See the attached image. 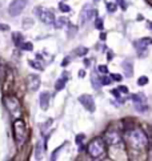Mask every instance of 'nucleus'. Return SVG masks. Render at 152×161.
Here are the masks:
<instances>
[{
  "label": "nucleus",
  "mask_w": 152,
  "mask_h": 161,
  "mask_svg": "<svg viewBox=\"0 0 152 161\" xmlns=\"http://www.w3.org/2000/svg\"><path fill=\"white\" fill-rule=\"evenodd\" d=\"M128 141H130L131 147L135 148V149H143V148L147 147L148 139L142 129H134L128 135Z\"/></svg>",
  "instance_id": "f257e3e1"
},
{
  "label": "nucleus",
  "mask_w": 152,
  "mask_h": 161,
  "mask_svg": "<svg viewBox=\"0 0 152 161\" xmlns=\"http://www.w3.org/2000/svg\"><path fill=\"white\" fill-rule=\"evenodd\" d=\"M104 152H106V144H104V140L100 137L92 140L88 145V153L94 159H99L100 156L104 155Z\"/></svg>",
  "instance_id": "f03ea898"
},
{
  "label": "nucleus",
  "mask_w": 152,
  "mask_h": 161,
  "mask_svg": "<svg viewBox=\"0 0 152 161\" xmlns=\"http://www.w3.org/2000/svg\"><path fill=\"white\" fill-rule=\"evenodd\" d=\"M14 136H15L16 144L18 145H23L27 137V129L22 120H16L14 123Z\"/></svg>",
  "instance_id": "7ed1b4c3"
},
{
  "label": "nucleus",
  "mask_w": 152,
  "mask_h": 161,
  "mask_svg": "<svg viewBox=\"0 0 152 161\" xmlns=\"http://www.w3.org/2000/svg\"><path fill=\"white\" fill-rule=\"evenodd\" d=\"M35 14L36 16L39 18L40 22L46 23V24H52L55 22V16H54V12H51L50 10H46V8H42V7H38L35 10Z\"/></svg>",
  "instance_id": "20e7f679"
},
{
  "label": "nucleus",
  "mask_w": 152,
  "mask_h": 161,
  "mask_svg": "<svg viewBox=\"0 0 152 161\" xmlns=\"http://www.w3.org/2000/svg\"><path fill=\"white\" fill-rule=\"evenodd\" d=\"M95 15H96L95 8L92 7L91 4H86V6L83 7L82 12H80V23H82V24L88 23L90 20H92L95 18Z\"/></svg>",
  "instance_id": "39448f33"
},
{
  "label": "nucleus",
  "mask_w": 152,
  "mask_h": 161,
  "mask_svg": "<svg viewBox=\"0 0 152 161\" xmlns=\"http://www.w3.org/2000/svg\"><path fill=\"white\" fill-rule=\"evenodd\" d=\"M26 6H27V0H15V2L10 4L8 12H10L11 16H18L24 11Z\"/></svg>",
  "instance_id": "423d86ee"
},
{
  "label": "nucleus",
  "mask_w": 152,
  "mask_h": 161,
  "mask_svg": "<svg viewBox=\"0 0 152 161\" xmlns=\"http://www.w3.org/2000/svg\"><path fill=\"white\" fill-rule=\"evenodd\" d=\"M6 105L8 108V111L11 112L12 116H19L20 112V103L19 100L14 97V96H10V97H6Z\"/></svg>",
  "instance_id": "0eeeda50"
},
{
  "label": "nucleus",
  "mask_w": 152,
  "mask_h": 161,
  "mask_svg": "<svg viewBox=\"0 0 152 161\" xmlns=\"http://www.w3.org/2000/svg\"><path fill=\"white\" fill-rule=\"evenodd\" d=\"M131 99H132V101H134V104H135V108L139 112H144L147 109V97L143 93L132 95Z\"/></svg>",
  "instance_id": "6e6552de"
},
{
  "label": "nucleus",
  "mask_w": 152,
  "mask_h": 161,
  "mask_svg": "<svg viewBox=\"0 0 152 161\" xmlns=\"http://www.w3.org/2000/svg\"><path fill=\"white\" fill-rule=\"evenodd\" d=\"M79 101L87 111H90V112L95 111V101H94V97H92V96L82 95V96H79Z\"/></svg>",
  "instance_id": "1a4fd4ad"
},
{
  "label": "nucleus",
  "mask_w": 152,
  "mask_h": 161,
  "mask_svg": "<svg viewBox=\"0 0 152 161\" xmlns=\"http://www.w3.org/2000/svg\"><path fill=\"white\" fill-rule=\"evenodd\" d=\"M152 44V39L151 37H144V39H140L138 41H135V47L138 49L139 55L142 53V51H147V47H150Z\"/></svg>",
  "instance_id": "9d476101"
},
{
  "label": "nucleus",
  "mask_w": 152,
  "mask_h": 161,
  "mask_svg": "<svg viewBox=\"0 0 152 161\" xmlns=\"http://www.w3.org/2000/svg\"><path fill=\"white\" fill-rule=\"evenodd\" d=\"M39 87H40V77L39 76H36V75L28 76V88H30L32 92H35V91L39 89Z\"/></svg>",
  "instance_id": "9b49d317"
},
{
  "label": "nucleus",
  "mask_w": 152,
  "mask_h": 161,
  "mask_svg": "<svg viewBox=\"0 0 152 161\" xmlns=\"http://www.w3.org/2000/svg\"><path fill=\"white\" fill-rule=\"evenodd\" d=\"M50 99H51V95L48 92H42L40 93V97H39V101H40V108L43 111H47L48 107H50Z\"/></svg>",
  "instance_id": "f8f14e48"
},
{
  "label": "nucleus",
  "mask_w": 152,
  "mask_h": 161,
  "mask_svg": "<svg viewBox=\"0 0 152 161\" xmlns=\"http://www.w3.org/2000/svg\"><path fill=\"white\" fill-rule=\"evenodd\" d=\"M120 140H122V137L119 136L118 132H108L106 135V141L110 145H116V144L120 143Z\"/></svg>",
  "instance_id": "ddd939ff"
},
{
  "label": "nucleus",
  "mask_w": 152,
  "mask_h": 161,
  "mask_svg": "<svg viewBox=\"0 0 152 161\" xmlns=\"http://www.w3.org/2000/svg\"><path fill=\"white\" fill-rule=\"evenodd\" d=\"M122 67L124 68V71H126V76L127 77H131L132 75H134V67H132V63L131 61H123Z\"/></svg>",
  "instance_id": "4468645a"
},
{
  "label": "nucleus",
  "mask_w": 152,
  "mask_h": 161,
  "mask_svg": "<svg viewBox=\"0 0 152 161\" xmlns=\"http://www.w3.org/2000/svg\"><path fill=\"white\" fill-rule=\"evenodd\" d=\"M67 24H68V20L66 18H58V19H55V22H54V26H55V28H58V29L63 28L64 26H67Z\"/></svg>",
  "instance_id": "2eb2a0df"
},
{
  "label": "nucleus",
  "mask_w": 152,
  "mask_h": 161,
  "mask_svg": "<svg viewBox=\"0 0 152 161\" xmlns=\"http://www.w3.org/2000/svg\"><path fill=\"white\" fill-rule=\"evenodd\" d=\"M66 83H67V76H64V77H60L58 81H56V84H55L56 91H62V89H64V87H66Z\"/></svg>",
  "instance_id": "dca6fc26"
},
{
  "label": "nucleus",
  "mask_w": 152,
  "mask_h": 161,
  "mask_svg": "<svg viewBox=\"0 0 152 161\" xmlns=\"http://www.w3.org/2000/svg\"><path fill=\"white\" fill-rule=\"evenodd\" d=\"M28 64H30V67L35 68V69H40V71L44 69V65L42 64V61H38V60H30Z\"/></svg>",
  "instance_id": "f3484780"
},
{
  "label": "nucleus",
  "mask_w": 152,
  "mask_h": 161,
  "mask_svg": "<svg viewBox=\"0 0 152 161\" xmlns=\"http://www.w3.org/2000/svg\"><path fill=\"white\" fill-rule=\"evenodd\" d=\"M107 10H108V12H111V14L118 10V4H116L115 0H112V2L108 0V2H107Z\"/></svg>",
  "instance_id": "a211bd4d"
},
{
  "label": "nucleus",
  "mask_w": 152,
  "mask_h": 161,
  "mask_svg": "<svg viewBox=\"0 0 152 161\" xmlns=\"http://www.w3.org/2000/svg\"><path fill=\"white\" fill-rule=\"evenodd\" d=\"M19 47H20V49H23V51H32L34 49L32 43H22Z\"/></svg>",
  "instance_id": "6ab92c4d"
},
{
  "label": "nucleus",
  "mask_w": 152,
  "mask_h": 161,
  "mask_svg": "<svg viewBox=\"0 0 152 161\" xmlns=\"http://www.w3.org/2000/svg\"><path fill=\"white\" fill-rule=\"evenodd\" d=\"M91 80H92V87H94L95 89H99V88H100V83H102V81H100V79H98L95 75H92V79Z\"/></svg>",
  "instance_id": "aec40b11"
},
{
  "label": "nucleus",
  "mask_w": 152,
  "mask_h": 161,
  "mask_svg": "<svg viewBox=\"0 0 152 161\" xmlns=\"http://www.w3.org/2000/svg\"><path fill=\"white\" fill-rule=\"evenodd\" d=\"M14 39H15L14 41H15V44H16V45H18V47H19L20 44L23 43V36L20 35L19 32H18V33H14Z\"/></svg>",
  "instance_id": "412c9836"
},
{
  "label": "nucleus",
  "mask_w": 152,
  "mask_h": 161,
  "mask_svg": "<svg viewBox=\"0 0 152 161\" xmlns=\"http://www.w3.org/2000/svg\"><path fill=\"white\" fill-rule=\"evenodd\" d=\"M87 52H88V48H86V47H80V48H78V49H76L75 53L78 55V56H83V55H86Z\"/></svg>",
  "instance_id": "4be33fe9"
},
{
  "label": "nucleus",
  "mask_w": 152,
  "mask_h": 161,
  "mask_svg": "<svg viewBox=\"0 0 152 161\" xmlns=\"http://www.w3.org/2000/svg\"><path fill=\"white\" fill-rule=\"evenodd\" d=\"M100 81H102L103 85H110V84L112 83V79L111 77H107V76H103V77L100 79Z\"/></svg>",
  "instance_id": "5701e85b"
},
{
  "label": "nucleus",
  "mask_w": 152,
  "mask_h": 161,
  "mask_svg": "<svg viewBox=\"0 0 152 161\" xmlns=\"http://www.w3.org/2000/svg\"><path fill=\"white\" fill-rule=\"evenodd\" d=\"M59 10L62 11V12H70V11H71V8H70V6H67V4L60 3V4H59Z\"/></svg>",
  "instance_id": "b1692460"
},
{
  "label": "nucleus",
  "mask_w": 152,
  "mask_h": 161,
  "mask_svg": "<svg viewBox=\"0 0 152 161\" xmlns=\"http://www.w3.org/2000/svg\"><path fill=\"white\" fill-rule=\"evenodd\" d=\"M148 83V77L147 76H142V77H139V80H138V85H146V84Z\"/></svg>",
  "instance_id": "393cba45"
},
{
  "label": "nucleus",
  "mask_w": 152,
  "mask_h": 161,
  "mask_svg": "<svg viewBox=\"0 0 152 161\" xmlns=\"http://www.w3.org/2000/svg\"><path fill=\"white\" fill-rule=\"evenodd\" d=\"M98 69H99L100 73H103V75H107L108 73V67L107 65H99Z\"/></svg>",
  "instance_id": "a878e982"
},
{
  "label": "nucleus",
  "mask_w": 152,
  "mask_h": 161,
  "mask_svg": "<svg viewBox=\"0 0 152 161\" xmlns=\"http://www.w3.org/2000/svg\"><path fill=\"white\" fill-rule=\"evenodd\" d=\"M95 26H96V28H98V29H100V31H102V29H103V20L100 19V18H98V19H96V23H95Z\"/></svg>",
  "instance_id": "bb28decb"
},
{
  "label": "nucleus",
  "mask_w": 152,
  "mask_h": 161,
  "mask_svg": "<svg viewBox=\"0 0 152 161\" xmlns=\"http://www.w3.org/2000/svg\"><path fill=\"white\" fill-rule=\"evenodd\" d=\"M83 140H84V135H78V136H76V144H78V145H82Z\"/></svg>",
  "instance_id": "cd10ccee"
},
{
  "label": "nucleus",
  "mask_w": 152,
  "mask_h": 161,
  "mask_svg": "<svg viewBox=\"0 0 152 161\" xmlns=\"http://www.w3.org/2000/svg\"><path fill=\"white\" fill-rule=\"evenodd\" d=\"M111 93H112V95H114V96H115V97H116V99H119V97H120V93H119V89H112V91H111Z\"/></svg>",
  "instance_id": "c85d7f7f"
},
{
  "label": "nucleus",
  "mask_w": 152,
  "mask_h": 161,
  "mask_svg": "<svg viewBox=\"0 0 152 161\" xmlns=\"http://www.w3.org/2000/svg\"><path fill=\"white\" fill-rule=\"evenodd\" d=\"M111 79L116 80V81H120V80H122V76H120V75H111Z\"/></svg>",
  "instance_id": "c756f323"
},
{
  "label": "nucleus",
  "mask_w": 152,
  "mask_h": 161,
  "mask_svg": "<svg viewBox=\"0 0 152 161\" xmlns=\"http://www.w3.org/2000/svg\"><path fill=\"white\" fill-rule=\"evenodd\" d=\"M68 64H70V57H66V59H64L63 61H62V67H67Z\"/></svg>",
  "instance_id": "7c9ffc66"
},
{
  "label": "nucleus",
  "mask_w": 152,
  "mask_h": 161,
  "mask_svg": "<svg viewBox=\"0 0 152 161\" xmlns=\"http://www.w3.org/2000/svg\"><path fill=\"white\" fill-rule=\"evenodd\" d=\"M119 91H120V92H124V93H128V88L124 87V85H120V87H119Z\"/></svg>",
  "instance_id": "2f4dec72"
},
{
  "label": "nucleus",
  "mask_w": 152,
  "mask_h": 161,
  "mask_svg": "<svg viewBox=\"0 0 152 161\" xmlns=\"http://www.w3.org/2000/svg\"><path fill=\"white\" fill-rule=\"evenodd\" d=\"M79 76H80V77H83V76H86V72H84L83 69H82V71H79Z\"/></svg>",
  "instance_id": "473e14b6"
},
{
  "label": "nucleus",
  "mask_w": 152,
  "mask_h": 161,
  "mask_svg": "<svg viewBox=\"0 0 152 161\" xmlns=\"http://www.w3.org/2000/svg\"><path fill=\"white\" fill-rule=\"evenodd\" d=\"M84 64H86V67H88L91 63H90V60H87V59H86V60H84Z\"/></svg>",
  "instance_id": "72a5a7b5"
},
{
  "label": "nucleus",
  "mask_w": 152,
  "mask_h": 161,
  "mask_svg": "<svg viewBox=\"0 0 152 161\" xmlns=\"http://www.w3.org/2000/svg\"><path fill=\"white\" fill-rule=\"evenodd\" d=\"M100 39H102V40L106 39V33H102V35H100Z\"/></svg>",
  "instance_id": "f704fd0d"
},
{
  "label": "nucleus",
  "mask_w": 152,
  "mask_h": 161,
  "mask_svg": "<svg viewBox=\"0 0 152 161\" xmlns=\"http://www.w3.org/2000/svg\"><path fill=\"white\" fill-rule=\"evenodd\" d=\"M150 27H151V28H152V23H151V24H150Z\"/></svg>",
  "instance_id": "c9c22d12"
}]
</instances>
